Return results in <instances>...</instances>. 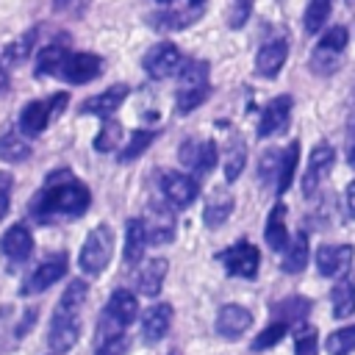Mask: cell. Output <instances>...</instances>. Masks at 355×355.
Here are the masks:
<instances>
[{
	"label": "cell",
	"instance_id": "obj_18",
	"mask_svg": "<svg viewBox=\"0 0 355 355\" xmlns=\"http://www.w3.org/2000/svg\"><path fill=\"white\" fill-rule=\"evenodd\" d=\"M355 250L349 244H322L316 250V269L322 277H338L352 266Z\"/></svg>",
	"mask_w": 355,
	"mask_h": 355
},
{
	"label": "cell",
	"instance_id": "obj_3",
	"mask_svg": "<svg viewBox=\"0 0 355 355\" xmlns=\"http://www.w3.org/2000/svg\"><path fill=\"white\" fill-rule=\"evenodd\" d=\"M211 94V80H208V64L205 61H186L178 72V92H175V111L178 114H191L197 105H202Z\"/></svg>",
	"mask_w": 355,
	"mask_h": 355
},
{
	"label": "cell",
	"instance_id": "obj_49",
	"mask_svg": "<svg viewBox=\"0 0 355 355\" xmlns=\"http://www.w3.org/2000/svg\"><path fill=\"white\" fill-rule=\"evenodd\" d=\"M8 89V72H6V67L0 64V92H6Z\"/></svg>",
	"mask_w": 355,
	"mask_h": 355
},
{
	"label": "cell",
	"instance_id": "obj_43",
	"mask_svg": "<svg viewBox=\"0 0 355 355\" xmlns=\"http://www.w3.org/2000/svg\"><path fill=\"white\" fill-rule=\"evenodd\" d=\"M250 14H252V0H233L230 14H227V25L230 28H244Z\"/></svg>",
	"mask_w": 355,
	"mask_h": 355
},
{
	"label": "cell",
	"instance_id": "obj_50",
	"mask_svg": "<svg viewBox=\"0 0 355 355\" xmlns=\"http://www.w3.org/2000/svg\"><path fill=\"white\" fill-rule=\"evenodd\" d=\"M0 189H11V175L8 172H0Z\"/></svg>",
	"mask_w": 355,
	"mask_h": 355
},
{
	"label": "cell",
	"instance_id": "obj_17",
	"mask_svg": "<svg viewBox=\"0 0 355 355\" xmlns=\"http://www.w3.org/2000/svg\"><path fill=\"white\" fill-rule=\"evenodd\" d=\"M250 324H252V313H250L244 305H236V302L222 305L219 313H216V319H214L216 336H222V338H227V341L241 338V333L250 330Z\"/></svg>",
	"mask_w": 355,
	"mask_h": 355
},
{
	"label": "cell",
	"instance_id": "obj_30",
	"mask_svg": "<svg viewBox=\"0 0 355 355\" xmlns=\"http://www.w3.org/2000/svg\"><path fill=\"white\" fill-rule=\"evenodd\" d=\"M272 311H275V316H277L280 322H286V324H300V322L308 316V311H311V300L294 294V297H286V300L275 302Z\"/></svg>",
	"mask_w": 355,
	"mask_h": 355
},
{
	"label": "cell",
	"instance_id": "obj_47",
	"mask_svg": "<svg viewBox=\"0 0 355 355\" xmlns=\"http://www.w3.org/2000/svg\"><path fill=\"white\" fill-rule=\"evenodd\" d=\"M11 189H0V219H6L8 208H11V197H8Z\"/></svg>",
	"mask_w": 355,
	"mask_h": 355
},
{
	"label": "cell",
	"instance_id": "obj_1",
	"mask_svg": "<svg viewBox=\"0 0 355 355\" xmlns=\"http://www.w3.org/2000/svg\"><path fill=\"white\" fill-rule=\"evenodd\" d=\"M92 205V191L69 172V169H55L44 178V186L31 197V216L39 225H50L55 219H78L89 211Z\"/></svg>",
	"mask_w": 355,
	"mask_h": 355
},
{
	"label": "cell",
	"instance_id": "obj_32",
	"mask_svg": "<svg viewBox=\"0 0 355 355\" xmlns=\"http://www.w3.org/2000/svg\"><path fill=\"white\" fill-rule=\"evenodd\" d=\"M330 302H333V316L344 319L349 313H355V283L352 280H341L333 286L330 291Z\"/></svg>",
	"mask_w": 355,
	"mask_h": 355
},
{
	"label": "cell",
	"instance_id": "obj_19",
	"mask_svg": "<svg viewBox=\"0 0 355 355\" xmlns=\"http://www.w3.org/2000/svg\"><path fill=\"white\" fill-rule=\"evenodd\" d=\"M103 316L108 322H114L116 327H128L133 324V319L139 316V300L130 288H114L111 297L105 300V308H103Z\"/></svg>",
	"mask_w": 355,
	"mask_h": 355
},
{
	"label": "cell",
	"instance_id": "obj_22",
	"mask_svg": "<svg viewBox=\"0 0 355 355\" xmlns=\"http://www.w3.org/2000/svg\"><path fill=\"white\" fill-rule=\"evenodd\" d=\"M130 89L125 83H114L111 89L100 92V94H92L80 103V114H89V116H111L125 100H128Z\"/></svg>",
	"mask_w": 355,
	"mask_h": 355
},
{
	"label": "cell",
	"instance_id": "obj_10",
	"mask_svg": "<svg viewBox=\"0 0 355 355\" xmlns=\"http://www.w3.org/2000/svg\"><path fill=\"white\" fill-rule=\"evenodd\" d=\"M161 194H164V200L172 205V208H178V211H183V208H189L197 197H200V183H197V175H186V172H175V169H166L164 175H161Z\"/></svg>",
	"mask_w": 355,
	"mask_h": 355
},
{
	"label": "cell",
	"instance_id": "obj_46",
	"mask_svg": "<svg viewBox=\"0 0 355 355\" xmlns=\"http://www.w3.org/2000/svg\"><path fill=\"white\" fill-rule=\"evenodd\" d=\"M347 164L355 169V116L349 119V147H347Z\"/></svg>",
	"mask_w": 355,
	"mask_h": 355
},
{
	"label": "cell",
	"instance_id": "obj_45",
	"mask_svg": "<svg viewBox=\"0 0 355 355\" xmlns=\"http://www.w3.org/2000/svg\"><path fill=\"white\" fill-rule=\"evenodd\" d=\"M125 336H116V338H108L103 344H94V355H125Z\"/></svg>",
	"mask_w": 355,
	"mask_h": 355
},
{
	"label": "cell",
	"instance_id": "obj_16",
	"mask_svg": "<svg viewBox=\"0 0 355 355\" xmlns=\"http://www.w3.org/2000/svg\"><path fill=\"white\" fill-rule=\"evenodd\" d=\"M208 8V0H186L180 8H169L164 14H155L153 17V28L158 31H183L189 25H194Z\"/></svg>",
	"mask_w": 355,
	"mask_h": 355
},
{
	"label": "cell",
	"instance_id": "obj_11",
	"mask_svg": "<svg viewBox=\"0 0 355 355\" xmlns=\"http://www.w3.org/2000/svg\"><path fill=\"white\" fill-rule=\"evenodd\" d=\"M178 158L180 164L191 172V175H208L216 161H219V150L211 139H186L180 147H178Z\"/></svg>",
	"mask_w": 355,
	"mask_h": 355
},
{
	"label": "cell",
	"instance_id": "obj_13",
	"mask_svg": "<svg viewBox=\"0 0 355 355\" xmlns=\"http://www.w3.org/2000/svg\"><path fill=\"white\" fill-rule=\"evenodd\" d=\"M100 72H103V58L97 53H69L58 78L72 86H80V83L94 80Z\"/></svg>",
	"mask_w": 355,
	"mask_h": 355
},
{
	"label": "cell",
	"instance_id": "obj_29",
	"mask_svg": "<svg viewBox=\"0 0 355 355\" xmlns=\"http://www.w3.org/2000/svg\"><path fill=\"white\" fill-rule=\"evenodd\" d=\"M308 255H311L308 236H305V233H297L294 241H288V247L283 250V263H280V269H283L286 275H297V272L305 269Z\"/></svg>",
	"mask_w": 355,
	"mask_h": 355
},
{
	"label": "cell",
	"instance_id": "obj_38",
	"mask_svg": "<svg viewBox=\"0 0 355 355\" xmlns=\"http://www.w3.org/2000/svg\"><path fill=\"white\" fill-rule=\"evenodd\" d=\"M119 139H122V125H119L116 119H111V116H103V128H100V133L94 136V150L111 153V150H116Z\"/></svg>",
	"mask_w": 355,
	"mask_h": 355
},
{
	"label": "cell",
	"instance_id": "obj_5",
	"mask_svg": "<svg viewBox=\"0 0 355 355\" xmlns=\"http://www.w3.org/2000/svg\"><path fill=\"white\" fill-rule=\"evenodd\" d=\"M67 94L64 92H58V94H53V97H47V100H31L22 111H19V116H17V125H19V133L22 136H39L47 125H50V119L67 105Z\"/></svg>",
	"mask_w": 355,
	"mask_h": 355
},
{
	"label": "cell",
	"instance_id": "obj_4",
	"mask_svg": "<svg viewBox=\"0 0 355 355\" xmlns=\"http://www.w3.org/2000/svg\"><path fill=\"white\" fill-rule=\"evenodd\" d=\"M114 258V230L111 225H97L86 233L83 247L78 252V266L86 277H100L105 272V266Z\"/></svg>",
	"mask_w": 355,
	"mask_h": 355
},
{
	"label": "cell",
	"instance_id": "obj_12",
	"mask_svg": "<svg viewBox=\"0 0 355 355\" xmlns=\"http://www.w3.org/2000/svg\"><path fill=\"white\" fill-rule=\"evenodd\" d=\"M141 222H144L150 244H169L175 239V233H178L175 214H172L169 202H147Z\"/></svg>",
	"mask_w": 355,
	"mask_h": 355
},
{
	"label": "cell",
	"instance_id": "obj_24",
	"mask_svg": "<svg viewBox=\"0 0 355 355\" xmlns=\"http://www.w3.org/2000/svg\"><path fill=\"white\" fill-rule=\"evenodd\" d=\"M147 230L141 216H130L125 222V250H122V261L125 266H139V261L144 258V247H147Z\"/></svg>",
	"mask_w": 355,
	"mask_h": 355
},
{
	"label": "cell",
	"instance_id": "obj_7",
	"mask_svg": "<svg viewBox=\"0 0 355 355\" xmlns=\"http://www.w3.org/2000/svg\"><path fill=\"white\" fill-rule=\"evenodd\" d=\"M216 261L225 266L227 275L233 277H244V280H252L258 275V263H261V252L255 244H250L247 239L230 244L227 250L216 252Z\"/></svg>",
	"mask_w": 355,
	"mask_h": 355
},
{
	"label": "cell",
	"instance_id": "obj_37",
	"mask_svg": "<svg viewBox=\"0 0 355 355\" xmlns=\"http://www.w3.org/2000/svg\"><path fill=\"white\" fill-rule=\"evenodd\" d=\"M36 39H39V28H28L19 39H14L11 44H6V61H8V64H19V61H25V58L33 53Z\"/></svg>",
	"mask_w": 355,
	"mask_h": 355
},
{
	"label": "cell",
	"instance_id": "obj_21",
	"mask_svg": "<svg viewBox=\"0 0 355 355\" xmlns=\"http://www.w3.org/2000/svg\"><path fill=\"white\" fill-rule=\"evenodd\" d=\"M286 58H288V42L286 39H269L255 53V72L261 78H277Z\"/></svg>",
	"mask_w": 355,
	"mask_h": 355
},
{
	"label": "cell",
	"instance_id": "obj_25",
	"mask_svg": "<svg viewBox=\"0 0 355 355\" xmlns=\"http://www.w3.org/2000/svg\"><path fill=\"white\" fill-rule=\"evenodd\" d=\"M67 55H69V47H67L61 39L44 44V47L39 50V55H36L33 75H36V78H44V75H61V67H64Z\"/></svg>",
	"mask_w": 355,
	"mask_h": 355
},
{
	"label": "cell",
	"instance_id": "obj_39",
	"mask_svg": "<svg viewBox=\"0 0 355 355\" xmlns=\"http://www.w3.org/2000/svg\"><path fill=\"white\" fill-rule=\"evenodd\" d=\"M324 349H327V355H349L355 349V324L333 330L324 341Z\"/></svg>",
	"mask_w": 355,
	"mask_h": 355
},
{
	"label": "cell",
	"instance_id": "obj_42",
	"mask_svg": "<svg viewBox=\"0 0 355 355\" xmlns=\"http://www.w3.org/2000/svg\"><path fill=\"white\" fill-rule=\"evenodd\" d=\"M294 355H319V336L313 327H300L294 336Z\"/></svg>",
	"mask_w": 355,
	"mask_h": 355
},
{
	"label": "cell",
	"instance_id": "obj_26",
	"mask_svg": "<svg viewBox=\"0 0 355 355\" xmlns=\"http://www.w3.org/2000/svg\"><path fill=\"white\" fill-rule=\"evenodd\" d=\"M230 214H233V194L225 191V189L211 191V197H208L205 205H202V222H205L208 227H219V225L227 222Z\"/></svg>",
	"mask_w": 355,
	"mask_h": 355
},
{
	"label": "cell",
	"instance_id": "obj_9",
	"mask_svg": "<svg viewBox=\"0 0 355 355\" xmlns=\"http://www.w3.org/2000/svg\"><path fill=\"white\" fill-rule=\"evenodd\" d=\"M180 67H183V61H180V53L172 42H158L141 55V69L153 80H166V78L178 75Z\"/></svg>",
	"mask_w": 355,
	"mask_h": 355
},
{
	"label": "cell",
	"instance_id": "obj_14",
	"mask_svg": "<svg viewBox=\"0 0 355 355\" xmlns=\"http://www.w3.org/2000/svg\"><path fill=\"white\" fill-rule=\"evenodd\" d=\"M291 108H294V100L288 94H277L272 97L263 111H261V119H258V136L266 139V136H275V133H283L288 128V119H291Z\"/></svg>",
	"mask_w": 355,
	"mask_h": 355
},
{
	"label": "cell",
	"instance_id": "obj_8",
	"mask_svg": "<svg viewBox=\"0 0 355 355\" xmlns=\"http://www.w3.org/2000/svg\"><path fill=\"white\" fill-rule=\"evenodd\" d=\"M67 269H69V255H67V252H55V255L44 258V261L25 277V283L19 286V294H22V297H33V294L47 291L50 286H55V283L67 275Z\"/></svg>",
	"mask_w": 355,
	"mask_h": 355
},
{
	"label": "cell",
	"instance_id": "obj_52",
	"mask_svg": "<svg viewBox=\"0 0 355 355\" xmlns=\"http://www.w3.org/2000/svg\"><path fill=\"white\" fill-rule=\"evenodd\" d=\"M169 355H180V352H169Z\"/></svg>",
	"mask_w": 355,
	"mask_h": 355
},
{
	"label": "cell",
	"instance_id": "obj_28",
	"mask_svg": "<svg viewBox=\"0 0 355 355\" xmlns=\"http://www.w3.org/2000/svg\"><path fill=\"white\" fill-rule=\"evenodd\" d=\"M166 269H169L166 258H153V261H147V263L141 266V272H139V280H136L139 294L155 297V294L161 291L164 280H166Z\"/></svg>",
	"mask_w": 355,
	"mask_h": 355
},
{
	"label": "cell",
	"instance_id": "obj_34",
	"mask_svg": "<svg viewBox=\"0 0 355 355\" xmlns=\"http://www.w3.org/2000/svg\"><path fill=\"white\" fill-rule=\"evenodd\" d=\"M297 161H300V141H291L283 155H280V172H277V183H275V191L283 194L291 180H294V169H297Z\"/></svg>",
	"mask_w": 355,
	"mask_h": 355
},
{
	"label": "cell",
	"instance_id": "obj_6",
	"mask_svg": "<svg viewBox=\"0 0 355 355\" xmlns=\"http://www.w3.org/2000/svg\"><path fill=\"white\" fill-rule=\"evenodd\" d=\"M347 42H349V33L344 25H333L322 33L313 55H311V69L316 75H330L336 67H338V55L347 50Z\"/></svg>",
	"mask_w": 355,
	"mask_h": 355
},
{
	"label": "cell",
	"instance_id": "obj_31",
	"mask_svg": "<svg viewBox=\"0 0 355 355\" xmlns=\"http://www.w3.org/2000/svg\"><path fill=\"white\" fill-rule=\"evenodd\" d=\"M244 166H247V144L239 136H233L227 141V150H225V180L227 183L239 180V175L244 172Z\"/></svg>",
	"mask_w": 355,
	"mask_h": 355
},
{
	"label": "cell",
	"instance_id": "obj_48",
	"mask_svg": "<svg viewBox=\"0 0 355 355\" xmlns=\"http://www.w3.org/2000/svg\"><path fill=\"white\" fill-rule=\"evenodd\" d=\"M347 208H349V216H355V180L347 186Z\"/></svg>",
	"mask_w": 355,
	"mask_h": 355
},
{
	"label": "cell",
	"instance_id": "obj_35",
	"mask_svg": "<svg viewBox=\"0 0 355 355\" xmlns=\"http://www.w3.org/2000/svg\"><path fill=\"white\" fill-rule=\"evenodd\" d=\"M330 11H333V0H308L305 14H302L305 33H319L322 25L330 19Z\"/></svg>",
	"mask_w": 355,
	"mask_h": 355
},
{
	"label": "cell",
	"instance_id": "obj_44",
	"mask_svg": "<svg viewBox=\"0 0 355 355\" xmlns=\"http://www.w3.org/2000/svg\"><path fill=\"white\" fill-rule=\"evenodd\" d=\"M92 0H53V11L55 14H67V17H83Z\"/></svg>",
	"mask_w": 355,
	"mask_h": 355
},
{
	"label": "cell",
	"instance_id": "obj_20",
	"mask_svg": "<svg viewBox=\"0 0 355 355\" xmlns=\"http://www.w3.org/2000/svg\"><path fill=\"white\" fill-rule=\"evenodd\" d=\"M0 252L11 261V263H22L31 258L33 252V233L25 222H17L11 225L3 236H0Z\"/></svg>",
	"mask_w": 355,
	"mask_h": 355
},
{
	"label": "cell",
	"instance_id": "obj_33",
	"mask_svg": "<svg viewBox=\"0 0 355 355\" xmlns=\"http://www.w3.org/2000/svg\"><path fill=\"white\" fill-rule=\"evenodd\" d=\"M0 158L8 161V164H19V161L31 158V144H28L19 133L6 130V133L0 136Z\"/></svg>",
	"mask_w": 355,
	"mask_h": 355
},
{
	"label": "cell",
	"instance_id": "obj_40",
	"mask_svg": "<svg viewBox=\"0 0 355 355\" xmlns=\"http://www.w3.org/2000/svg\"><path fill=\"white\" fill-rule=\"evenodd\" d=\"M286 330H288V324L286 322H272L269 327H263L255 338H252V352H261V349H269V347H275L283 336H286Z\"/></svg>",
	"mask_w": 355,
	"mask_h": 355
},
{
	"label": "cell",
	"instance_id": "obj_27",
	"mask_svg": "<svg viewBox=\"0 0 355 355\" xmlns=\"http://www.w3.org/2000/svg\"><path fill=\"white\" fill-rule=\"evenodd\" d=\"M263 239L269 244V250L283 252L288 247V230H286V205L275 202V208L266 216V227H263Z\"/></svg>",
	"mask_w": 355,
	"mask_h": 355
},
{
	"label": "cell",
	"instance_id": "obj_36",
	"mask_svg": "<svg viewBox=\"0 0 355 355\" xmlns=\"http://www.w3.org/2000/svg\"><path fill=\"white\" fill-rule=\"evenodd\" d=\"M155 130H147V128H141V130H133L130 133V139H128V144L119 150V164H130V161H136L153 141H155Z\"/></svg>",
	"mask_w": 355,
	"mask_h": 355
},
{
	"label": "cell",
	"instance_id": "obj_23",
	"mask_svg": "<svg viewBox=\"0 0 355 355\" xmlns=\"http://www.w3.org/2000/svg\"><path fill=\"white\" fill-rule=\"evenodd\" d=\"M169 324H172V305L169 302H155L141 316V338L147 344H158L169 333Z\"/></svg>",
	"mask_w": 355,
	"mask_h": 355
},
{
	"label": "cell",
	"instance_id": "obj_2",
	"mask_svg": "<svg viewBox=\"0 0 355 355\" xmlns=\"http://www.w3.org/2000/svg\"><path fill=\"white\" fill-rule=\"evenodd\" d=\"M89 297V286L83 280H69L53 316L47 324V347L53 352H69L80 338V308Z\"/></svg>",
	"mask_w": 355,
	"mask_h": 355
},
{
	"label": "cell",
	"instance_id": "obj_15",
	"mask_svg": "<svg viewBox=\"0 0 355 355\" xmlns=\"http://www.w3.org/2000/svg\"><path fill=\"white\" fill-rule=\"evenodd\" d=\"M333 161H336V150H333L327 141H322V144L313 147V153L308 155L305 175H302V194H305V197H311V194L319 189V183H322V180L327 178V172L333 169Z\"/></svg>",
	"mask_w": 355,
	"mask_h": 355
},
{
	"label": "cell",
	"instance_id": "obj_51",
	"mask_svg": "<svg viewBox=\"0 0 355 355\" xmlns=\"http://www.w3.org/2000/svg\"><path fill=\"white\" fill-rule=\"evenodd\" d=\"M155 3H166V6H169V3H175V0H155Z\"/></svg>",
	"mask_w": 355,
	"mask_h": 355
},
{
	"label": "cell",
	"instance_id": "obj_41",
	"mask_svg": "<svg viewBox=\"0 0 355 355\" xmlns=\"http://www.w3.org/2000/svg\"><path fill=\"white\" fill-rule=\"evenodd\" d=\"M280 155H283V150H266V153L261 155V164H258V178H261V183H277Z\"/></svg>",
	"mask_w": 355,
	"mask_h": 355
}]
</instances>
